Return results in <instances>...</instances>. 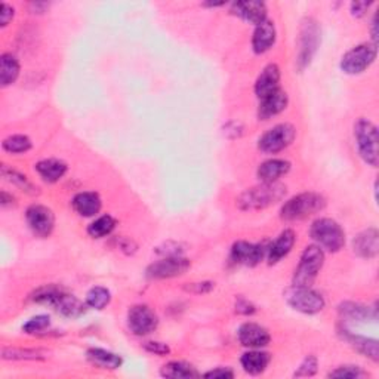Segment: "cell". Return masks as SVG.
<instances>
[{"instance_id":"6da1fadb","label":"cell","mask_w":379,"mask_h":379,"mask_svg":"<svg viewBox=\"0 0 379 379\" xmlns=\"http://www.w3.org/2000/svg\"><path fill=\"white\" fill-rule=\"evenodd\" d=\"M286 186L280 182H262L261 186L248 188L235 200L240 211H262L284 199Z\"/></svg>"},{"instance_id":"7a4b0ae2","label":"cell","mask_w":379,"mask_h":379,"mask_svg":"<svg viewBox=\"0 0 379 379\" xmlns=\"http://www.w3.org/2000/svg\"><path fill=\"white\" fill-rule=\"evenodd\" d=\"M324 208L326 199L322 194L307 191L286 202L280 211V217L284 221H301L322 212Z\"/></svg>"},{"instance_id":"3957f363","label":"cell","mask_w":379,"mask_h":379,"mask_svg":"<svg viewBox=\"0 0 379 379\" xmlns=\"http://www.w3.org/2000/svg\"><path fill=\"white\" fill-rule=\"evenodd\" d=\"M354 138L358 155L369 166L376 168L379 163V135L375 123L369 119H358L354 125Z\"/></svg>"},{"instance_id":"277c9868","label":"cell","mask_w":379,"mask_h":379,"mask_svg":"<svg viewBox=\"0 0 379 379\" xmlns=\"http://www.w3.org/2000/svg\"><path fill=\"white\" fill-rule=\"evenodd\" d=\"M310 235L317 246L331 253L340 252L345 244V233L342 227L331 218L315 220L310 229Z\"/></svg>"},{"instance_id":"5b68a950","label":"cell","mask_w":379,"mask_h":379,"mask_svg":"<svg viewBox=\"0 0 379 379\" xmlns=\"http://www.w3.org/2000/svg\"><path fill=\"white\" fill-rule=\"evenodd\" d=\"M324 264V252L317 244L307 246L301 255V261L293 274L295 286H311Z\"/></svg>"},{"instance_id":"8992f818","label":"cell","mask_w":379,"mask_h":379,"mask_svg":"<svg viewBox=\"0 0 379 379\" xmlns=\"http://www.w3.org/2000/svg\"><path fill=\"white\" fill-rule=\"evenodd\" d=\"M320 43V26L314 18H305L301 24L298 55H296V67L304 71L311 64Z\"/></svg>"},{"instance_id":"52a82bcc","label":"cell","mask_w":379,"mask_h":379,"mask_svg":"<svg viewBox=\"0 0 379 379\" xmlns=\"http://www.w3.org/2000/svg\"><path fill=\"white\" fill-rule=\"evenodd\" d=\"M284 300L293 310L304 314L320 313L326 305L323 295L314 291L311 286L292 284L289 289L284 291Z\"/></svg>"},{"instance_id":"ba28073f","label":"cell","mask_w":379,"mask_h":379,"mask_svg":"<svg viewBox=\"0 0 379 379\" xmlns=\"http://www.w3.org/2000/svg\"><path fill=\"white\" fill-rule=\"evenodd\" d=\"M378 55V48L373 43H360L354 46L341 59V70L345 75H360L371 67Z\"/></svg>"},{"instance_id":"9c48e42d","label":"cell","mask_w":379,"mask_h":379,"mask_svg":"<svg viewBox=\"0 0 379 379\" xmlns=\"http://www.w3.org/2000/svg\"><path fill=\"white\" fill-rule=\"evenodd\" d=\"M296 137V129L291 123H280L260 138L258 147L265 155H275L288 148Z\"/></svg>"},{"instance_id":"30bf717a","label":"cell","mask_w":379,"mask_h":379,"mask_svg":"<svg viewBox=\"0 0 379 379\" xmlns=\"http://www.w3.org/2000/svg\"><path fill=\"white\" fill-rule=\"evenodd\" d=\"M190 267L191 261L188 258L182 257V255H171V257H165L150 264L147 269V278L151 280L173 279L186 274Z\"/></svg>"},{"instance_id":"8fae6325","label":"cell","mask_w":379,"mask_h":379,"mask_svg":"<svg viewBox=\"0 0 379 379\" xmlns=\"http://www.w3.org/2000/svg\"><path fill=\"white\" fill-rule=\"evenodd\" d=\"M128 326L137 336H146L157 329L159 317L148 305L138 304L128 311Z\"/></svg>"},{"instance_id":"7c38bea8","label":"cell","mask_w":379,"mask_h":379,"mask_svg":"<svg viewBox=\"0 0 379 379\" xmlns=\"http://www.w3.org/2000/svg\"><path fill=\"white\" fill-rule=\"evenodd\" d=\"M26 220L30 230L39 237H49L55 229V215L43 204H32L26 212Z\"/></svg>"},{"instance_id":"4fadbf2b","label":"cell","mask_w":379,"mask_h":379,"mask_svg":"<svg viewBox=\"0 0 379 379\" xmlns=\"http://www.w3.org/2000/svg\"><path fill=\"white\" fill-rule=\"evenodd\" d=\"M269 253V246L262 243H249L239 240L231 248V260L235 264L246 265V267H255L258 265Z\"/></svg>"},{"instance_id":"5bb4252c","label":"cell","mask_w":379,"mask_h":379,"mask_svg":"<svg viewBox=\"0 0 379 379\" xmlns=\"http://www.w3.org/2000/svg\"><path fill=\"white\" fill-rule=\"evenodd\" d=\"M237 338L243 347L252 348V350H261V348L267 347L271 341L270 332L264 326L253 322L243 323L239 327Z\"/></svg>"},{"instance_id":"9a60e30c","label":"cell","mask_w":379,"mask_h":379,"mask_svg":"<svg viewBox=\"0 0 379 379\" xmlns=\"http://www.w3.org/2000/svg\"><path fill=\"white\" fill-rule=\"evenodd\" d=\"M280 68L278 64H269L255 81V94L260 99L274 94L280 89Z\"/></svg>"},{"instance_id":"2e32d148","label":"cell","mask_w":379,"mask_h":379,"mask_svg":"<svg viewBox=\"0 0 379 379\" xmlns=\"http://www.w3.org/2000/svg\"><path fill=\"white\" fill-rule=\"evenodd\" d=\"M231 14L246 23L258 26L267 19V5L264 2H235L231 5Z\"/></svg>"},{"instance_id":"e0dca14e","label":"cell","mask_w":379,"mask_h":379,"mask_svg":"<svg viewBox=\"0 0 379 379\" xmlns=\"http://www.w3.org/2000/svg\"><path fill=\"white\" fill-rule=\"evenodd\" d=\"M275 36H278V33H275V26L267 18L255 28L252 37L253 52L260 55L269 52L275 43Z\"/></svg>"},{"instance_id":"ac0fdd59","label":"cell","mask_w":379,"mask_h":379,"mask_svg":"<svg viewBox=\"0 0 379 379\" xmlns=\"http://www.w3.org/2000/svg\"><path fill=\"white\" fill-rule=\"evenodd\" d=\"M289 97L283 89L275 90L274 94L261 99L258 107V117L260 120H269L274 116L280 115L284 108L288 107Z\"/></svg>"},{"instance_id":"d6986e66","label":"cell","mask_w":379,"mask_h":379,"mask_svg":"<svg viewBox=\"0 0 379 379\" xmlns=\"http://www.w3.org/2000/svg\"><path fill=\"white\" fill-rule=\"evenodd\" d=\"M354 252L358 257L372 260L379 252V234L376 229H367L354 239Z\"/></svg>"},{"instance_id":"ffe728a7","label":"cell","mask_w":379,"mask_h":379,"mask_svg":"<svg viewBox=\"0 0 379 379\" xmlns=\"http://www.w3.org/2000/svg\"><path fill=\"white\" fill-rule=\"evenodd\" d=\"M295 242H296V235L293 230H284L279 237L269 246V253H267L269 262L274 265L280 262L283 258L288 257L293 248Z\"/></svg>"},{"instance_id":"44dd1931","label":"cell","mask_w":379,"mask_h":379,"mask_svg":"<svg viewBox=\"0 0 379 379\" xmlns=\"http://www.w3.org/2000/svg\"><path fill=\"white\" fill-rule=\"evenodd\" d=\"M73 209L80 215V217L90 218L95 217V215L101 211L102 202L98 193L94 191H81L73 197Z\"/></svg>"},{"instance_id":"7402d4cb","label":"cell","mask_w":379,"mask_h":379,"mask_svg":"<svg viewBox=\"0 0 379 379\" xmlns=\"http://www.w3.org/2000/svg\"><path fill=\"white\" fill-rule=\"evenodd\" d=\"M35 169L43 181L54 184V182H58L61 178H64V175L68 171V166L63 160L45 159V160H40L35 166Z\"/></svg>"},{"instance_id":"603a6c76","label":"cell","mask_w":379,"mask_h":379,"mask_svg":"<svg viewBox=\"0 0 379 379\" xmlns=\"http://www.w3.org/2000/svg\"><path fill=\"white\" fill-rule=\"evenodd\" d=\"M271 362V356L261 350H251L240 358L243 371L249 375H261L265 372Z\"/></svg>"},{"instance_id":"cb8c5ba5","label":"cell","mask_w":379,"mask_h":379,"mask_svg":"<svg viewBox=\"0 0 379 379\" xmlns=\"http://www.w3.org/2000/svg\"><path fill=\"white\" fill-rule=\"evenodd\" d=\"M342 336L344 340L350 344L354 350H357L360 354L366 356L371 358L373 362H378V341L372 340V338H366V336H360V335H354L350 331L342 329Z\"/></svg>"},{"instance_id":"d4e9b609","label":"cell","mask_w":379,"mask_h":379,"mask_svg":"<svg viewBox=\"0 0 379 379\" xmlns=\"http://www.w3.org/2000/svg\"><path fill=\"white\" fill-rule=\"evenodd\" d=\"M291 171V163L283 159H271L264 162L258 168V178L261 182H278L279 178Z\"/></svg>"},{"instance_id":"484cf974","label":"cell","mask_w":379,"mask_h":379,"mask_svg":"<svg viewBox=\"0 0 379 379\" xmlns=\"http://www.w3.org/2000/svg\"><path fill=\"white\" fill-rule=\"evenodd\" d=\"M86 357L94 366L99 369H108V371H116L123 363L119 354L104 350V348H90L86 353Z\"/></svg>"},{"instance_id":"4316f807","label":"cell","mask_w":379,"mask_h":379,"mask_svg":"<svg viewBox=\"0 0 379 379\" xmlns=\"http://www.w3.org/2000/svg\"><path fill=\"white\" fill-rule=\"evenodd\" d=\"M160 375L163 378L171 379H191L202 376L196 367L186 362H169L160 369Z\"/></svg>"},{"instance_id":"83f0119b","label":"cell","mask_w":379,"mask_h":379,"mask_svg":"<svg viewBox=\"0 0 379 379\" xmlns=\"http://www.w3.org/2000/svg\"><path fill=\"white\" fill-rule=\"evenodd\" d=\"M19 76V63L12 54L0 57V84L2 88L14 85Z\"/></svg>"},{"instance_id":"f1b7e54d","label":"cell","mask_w":379,"mask_h":379,"mask_svg":"<svg viewBox=\"0 0 379 379\" xmlns=\"http://www.w3.org/2000/svg\"><path fill=\"white\" fill-rule=\"evenodd\" d=\"M54 309L61 313L66 317H71V319H76V317L81 315L85 313V305L80 300H77L76 296L70 295L67 292H64L61 295V298L58 300V302L55 304Z\"/></svg>"},{"instance_id":"f546056e","label":"cell","mask_w":379,"mask_h":379,"mask_svg":"<svg viewBox=\"0 0 379 379\" xmlns=\"http://www.w3.org/2000/svg\"><path fill=\"white\" fill-rule=\"evenodd\" d=\"M340 313L344 319L366 322L367 319H376V311H372L369 307L356 304V302H344L340 307Z\"/></svg>"},{"instance_id":"4dcf8cb0","label":"cell","mask_w":379,"mask_h":379,"mask_svg":"<svg viewBox=\"0 0 379 379\" xmlns=\"http://www.w3.org/2000/svg\"><path fill=\"white\" fill-rule=\"evenodd\" d=\"M2 177L8 182L14 184L15 187H18L19 190L27 193V194H32V196H35V194H39V188L35 186L32 181H28V178L26 175H23V173H19V172H17L11 168H8V165L2 166Z\"/></svg>"},{"instance_id":"1f68e13d","label":"cell","mask_w":379,"mask_h":379,"mask_svg":"<svg viewBox=\"0 0 379 379\" xmlns=\"http://www.w3.org/2000/svg\"><path fill=\"white\" fill-rule=\"evenodd\" d=\"M116 229V220L111 215H102L97 218L94 222L89 224L88 234L92 239H102L106 235L111 234V231Z\"/></svg>"},{"instance_id":"d6a6232c","label":"cell","mask_w":379,"mask_h":379,"mask_svg":"<svg viewBox=\"0 0 379 379\" xmlns=\"http://www.w3.org/2000/svg\"><path fill=\"white\" fill-rule=\"evenodd\" d=\"M66 291L58 288V286L54 284H48V286H42V288H39L33 296L32 300L37 304H45V305H50L55 307V304L58 302V300L61 298V295H63Z\"/></svg>"},{"instance_id":"836d02e7","label":"cell","mask_w":379,"mask_h":379,"mask_svg":"<svg viewBox=\"0 0 379 379\" xmlns=\"http://www.w3.org/2000/svg\"><path fill=\"white\" fill-rule=\"evenodd\" d=\"M111 301V293L107 288L95 286L86 293V305L95 310H104Z\"/></svg>"},{"instance_id":"e575fe53","label":"cell","mask_w":379,"mask_h":379,"mask_svg":"<svg viewBox=\"0 0 379 379\" xmlns=\"http://www.w3.org/2000/svg\"><path fill=\"white\" fill-rule=\"evenodd\" d=\"M3 360H43L46 356L40 350H23V348H3Z\"/></svg>"},{"instance_id":"d590c367","label":"cell","mask_w":379,"mask_h":379,"mask_svg":"<svg viewBox=\"0 0 379 379\" xmlns=\"http://www.w3.org/2000/svg\"><path fill=\"white\" fill-rule=\"evenodd\" d=\"M3 150L8 153H12V155H23L27 153L30 148L33 147L32 139L27 135H11L3 139L2 142Z\"/></svg>"},{"instance_id":"8d00e7d4","label":"cell","mask_w":379,"mask_h":379,"mask_svg":"<svg viewBox=\"0 0 379 379\" xmlns=\"http://www.w3.org/2000/svg\"><path fill=\"white\" fill-rule=\"evenodd\" d=\"M366 376H369V373L363 371L360 366H356V365L340 366L333 369L332 372L327 373V378H338V379H360Z\"/></svg>"},{"instance_id":"74e56055","label":"cell","mask_w":379,"mask_h":379,"mask_svg":"<svg viewBox=\"0 0 379 379\" xmlns=\"http://www.w3.org/2000/svg\"><path fill=\"white\" fill-rule=\"evenodd\" d=\"M50 324V319L49 315H45V314H40V315H36L33 317V319H30L24 326H23V331L28 335H33V333H39V332H43L46 331L48 327Z\"/></svg>"},{"instance_id":"f35d334b","label":"cell","mask_w":379,"mask_h":379,"mask_svg":"<svg viewBox=\"0 0 379 379\" xmlns=\"http://www.w3.org/2000/svg\"><path fill=\"white\" fill-rule=\"evenodd\" d=\"M317 367H319V362L314 356H307L304 362L300 365L298 371L293 373L296 378H307V376H314L317 373Z\"/></svg>"},{"instance_id":"ab89813d","label":"cell","mask_w":379,"mask_h":379,"mask_svg":"<svg viewBox=\"0 0 379 379\" xmlns=\"http://www.w3.org/2000/svg\"><path fill=\"white\" fill-rule=\"evenodd\" d=\"M144 348L148 353L156 354V356H168L171 353L169 345L159 341H148L144 344Z\"/></svg>"},{"instance_id":"60d3db41","label":"cell","mask_w":379,"mask_h":379,"mask_svg":"<svg viewBox=\"0 0 379 379\" xmlns=\"http://www.w3.org/2000/svg\"><path fill=\"white\" fill-rule=\"evenodd\" d=\"M204 378H211V379H231L234 378L233 369L230 367H217L212 369V371L203 373Z\"/></svg>"},{"instance_id":"b9f144b4","label":"cell","mask_w":379,"mask_h":379,"mask_svg":"<svg viewBox=\"0 0 379 379\" xmlns=\"http://www.w3.org/2000/svg\"><path fill=\"white\" fill-rule=\"evenodd\" d=\"M255 311H257V309H255V305L244 300V298H239L237 301H235V313L237 314H242V315H252L255 314Z\"/></svg>"},{"instance_id":"7bdbcfd3","label":"cell","mask_w":379,"mask_h":379,"mask_svg":"<svg viewBox=\"0 0 379 379\" xmlns=\"http://www.w3.org/2000/svg\"><path fill=\"white\" fill-rule=\"evenodd\" d=\"M14 15H15V9L11 5L2 3V9H0V26L6 27L9 23L12 21Z\"/></svg>"},{"instance_id":"ee69618b","label":"cell","mask_w":379,"mask_h":379,"mask_svg":"<svg viewBox=\"0 0 379 379\" xmlns=\"http://www.w3.org/2000/svg\"><path fill=\"white\" fill-rule=\"evenodd\" d=\"M225 135L229 138H240L243 135V126L239 122H230L225 125Z\"/></svg>"},{"instance_id":"f6af8a7d","label":"cell","mask_w":379,"mask_h":379,"mask_svg":"<svg viewBox=\"0 0 379 379\" xmlns=\"http://www.w3.org/2000/svg\"><path fill=\"white\" fill-rule=\"evenodd\" d=\"M215 288V283L212 282H202V283H191L190 286H187V291L193 292V293H208Z\"/></svg>"},{"instance_id":"bcb514c9","label":"cell","mask_w":379,"mask_h":379,"mask_svg":"<svg viewBox=\"0 0 379 379\" xmlns=\"http://www.w3.org/2000/svg\"><path fill=\"white\" fill-rule=\"evenodd\" d=\"M371 6H372L371 2H369V3L367 2H353L350 9H351L353 17L362 18V17L366 15V12L369 11V8H371Z\"/></svg>"},{"instance_id":"7dc6e473","label":"cell","mask_w":379,"mask_h":379,"mask_svg":"<svg viewBox=\"0 0 379 379\" xmlns=\"http://www.w3.org/2000/svg\"><path fill=\"white\" fill-rule=\"evenodd\" d=\"M0 204H2L3 208L14 206V204H15V197L12 196V194H8L6 191H2V194H0Z\"/></svg>"},{"instance_id":"c3c4849f","label":"cell","mask_w":379,"mask_h":379,"mask_svg":"<svg viewBox=\"0 0 379 379\" xmlns=\"http://www.w3.org/2000/svg\"><path fill=\"white\" fill-rule=\"evenodd\" d=\"M30 6L33 8L35 14H36V11H37V14H42V12H45V9H46V8H49V5L45 3V2H36V3H32Z\"/></svg>"}]
</instances>
